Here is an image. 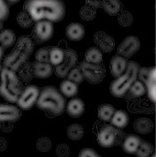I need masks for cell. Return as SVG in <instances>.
<instances>
[{
    "instance_id": "cell-47",
    "label": "cell",
    "mask_w": 156,
    "mask_h": 157,
    "mask_svg": "<svg viewBox=\"0 0 156 157\" xmlns=\"http://www.w3.org/2000/svg\"><path fill=\"white\" fill-rule=\"evenodd\" d=\"M149 157H155V155H151V156Z\"/></svg>"
},
{
    "instance_id": "cell-1",
    "label": "cell",
    "mask_w": 156,
    "mask_h": 157,
    "mask_svg": "<svg viewBox=\"0 0 156 157\" xmlns=\"http://www.w3.org/2000/svg\"><path fill=\"white\" fill-rule=\"evenodd\" d=\"M24 9L36 22L43 20L58 22L66 12L63 0H27Z\"/></svg>"
},
{
    "instance_id": "cell-12",
    "label": "cell",
    "mask_w": 156,
    "mask_h": 157,
    "mask_svg": "<svg viewBox=\"0 0 156 157\" xmlns=\"http://www.w3.org/2000/svg\"><path fill=\"white\" fill-rule=\"evenodd\" d=\"M21 118V113L17 106L8 104H0V123H14Z\"/></svg>"
},
{
    "instance_id": "cell-37",
    "label": "cell",
    "mask_w": 156,
    "mask_h": 157,
    "mask_svg": "<svg viewBox=\"0 0 156 157\" xmlns=\"http://www.w3.org/2000/svg\"><path fill=\"white\" fill-rule=\"evenodd\" d=\"M118 23L122 27H129L133 21V17L128 11H123L118 17Z\"/></svg>"
},
{
    "instance_id": "cell-23",
    "label": "cell",
    "mask_w": 156,
    "mask_h": 157,
    "mask_svg": "<svg viewBox=\"0 0 156 157\" xmlns=\"http://www.w3.org/2000/svg\"><path fill=\"white\" fill-rule=\"evenodd\" d=\"M16 42V34L10 29L3 30L0 32V46L3 49L11 47Z\"/></svg>"
},
{
    "instance_id": "cell-33",
    "label": "cell",
    "mask_w": 156,
    "mask_h": 157,
    "mask_svg": "<svg viewBox=\"0 0 156 157\" xmlns=\"http://www.w3.org/2000/svg\"><path fill=\"white\" fill-rule=\"evenodd\" d=\"M154 152V146L150 143L143 141L135 152L136 157H149Z\"/></svg>"
},
{
    "instance_id": "cell-39",
    "label": "cell",
    "mask_w": 156,
    "mask_h": 157,
    "mask_svg": "<svg viewBox=\"0 0 156 157\" xmlns=\"http://www.w3.org/2000/svg\"><path fill=\"white\" fill-rule=\"evenodd\" d=\"M10 10H9L8 4L5 0H0V21H5L9 17Z\"/></svg>"
},
{
    "instance_id": "cell-42",
    "label": "cell",
    "mask_w": 156,
    "mask_h": 157,
    "mask_svg": "<svg viewBox=\"0 0 156 157\" xmlns=\"http://www.w3.org/2000/svg\"><path fill=\"white\" fill-rule=\"evenodd\" d=\"M104 0H86L87 4L94 9L101 8Z\"/></svg>"
},
{
    "instance_id": "cell-25",
    "label": "cell",
    "mask_w": 156,
    "mask_h": 157,
    "mask_svg": "<svg viewBox=\"0 0 156 157\" xmlns=\"http://www.w3.org/2000/svg\"><path fill=\"white\" fill-rule=\"evenodd\" d=\"M85 61L93 64H101L102 52L98 47H90L85 53Z\"/></svg>"
},
{
    "instance_id": "cell-20",
    "label": "cell",
    "mask_w": 156,
    "mask_h": 157,
    "mask_svg": "<svg viewBox=\"0 0 156 157\" xmlns=\"http://www.w3.org/2000/svg\"><path fill=\"white\" fill-rule=\"evenodd\" d=\"M142 142V138L138 136L129 135L123 141L122 148L127 154H135Z\"/></svg>"
},
{
    "instance_id": "cell-24",
    "label": "cell",
    "mask_w": 156,
    "mask_h": 157,
    "mask_svg": "<svg viewBox=\"0 0 156 157\" xmlns=\"http://www.w3.org/2000/svg\"><path fill=\"white\" fill-rule=\"evenodd\" d=\"M102 8L106 14L110 16H115L122 10V4L119 0H104Z\"/></svg>"
},
{
    "instance_id": "cell-40",
    "label": "cell",
    "mask_w": 156,
    "mask_h": 157,
    "mask_svg": "<svg viewBox=\"0 0 156 157\" xmlns=\"http://www.w3.org/2000/svg\"><path fill=\"white\" fill-rule=\"evenodd\" d=\"M79 157H101L99 154L93 149L86 148L81 150L79 153Z\"/></svg>"
},
{
    "instance_id": "cell-14",
    "label": "cell",
    "mask_w": 156,
    "mask_h": 157,
    "mask_svg": "<svg viewBox=\"0 0 156 157\" xmlns=\"http://www.w3.org/2000/svg\"><path fill=\"white\" fill-rule=\"evenodd\" d=\"M32 71L33 76L39 79H47L51 77L53 73V69L51 64L37 61L32 63Z\"/></svg>"
},
{
    "instance_id": "cell-45",
    "label": "cell",
    "mask_w": 156,
    "mask_h": 157,
    "mask_svg": "<svg viewBox=\"0 0 156 157\" xmlns=\"http://www.w3.org/2000/svg\"><path fill=\"white\" fill-rule=\"evenodd\" d=\"M3 55H4V49H3V48H2V47L0 46V60L2 59Z\"/></svg>"
},
{
    "instance_id": "cell-41",
    "label": "cell",
    "mask_w": 156,
    "mask_h": 157,
    "mask_svg": "<svg viewBox=\"0 0 156 157\" xmlns=\"http://www.w3.org/2000/svg\"><path fill=\"white\" fill-rule=\"evenodd\" d=\"M70 153V149L66 144H60L56 149V154L59 157H67Z\"/></svg>"
},
{
    "instance_id": "cell-27",
    "label": "cell",
    "mask_w": 156,
    "mask_h": 157,
    "mask_svg": "<svg viewBox=\"0 0 156 157\" xmlns=\"http://www.w3.org/2000/svg\"><path fill=\"white\" fill-rule=\"evenodd\" d=\"M147 91V89L145 85L140 82L139 80H136L133 82L131 87L128 91V97L129 98H138L143 96L145 94Z\"/></svg>"
},
{
    "instance_id": "cell-46",
    "label": "cell",
    "mask_w": 156,
    "mask_h": 157,
    "mask_svg": "<svg viewBox=\"0 0 156 157\" xmlns=\"http://www.w3.org/2000/svg\"><path fill=\"white\" fill-rule=\"evenodd\" d=\"M2 29H3V21H0V31H1Z\"/></svg>"
},
{
    "instance_id": "cell-28",
    "label": "cell",
    "mask_w": 156,
    "mask_h": 157,
    "mask_svg": "<svg viewBox=\"0 0 156 157\" xmlns=\"http://www.w3.org/2000/svg\"><path fill=\"white\" fill-rule=\"evenodd\" d=\"M63 59V50L59 47H49V64L57 66Z\"/></svg>"
},
{
    "instance_id": "cell-18",
    "label": "cell",
    "mask_w": 156,
    "mask_h": 157,
    "mask_svg": "<svg viewBox=\"0 0 156 157\" xmlns=\"http://www.w3.org/2000/svg\"><path fill=\"white\" fill-rule=\"evenodd\" d=\"M85 35V29L83 26L78 22H73L66 28V36L70 40L78 41L82 40Z\"/></svg>"
},
{
    "instance_id": "cell-29",
    "label": "cell",
    "mask_w": 156,
    "mask_h": 157,
    "mask_svg": "<svg viewBox=\"0 0 156 157\" xmlns=\"http://www.w3.org/2000/svg\"><path fill=\"white\" fill-rule=\"evenodd\" d=\"M115 112L113 106L109 104H102L98 107V117L102 121L109 122Z\"/></svg>"
},
{
    "instance_id": "cell-36",
    "label": "cell",
    "mask_w": 156,
    "mask_h": 157,
    "mask_svg": "<svg viewBox=\"0 0 156 157\" xmlns=\"http://www.w3.org/2000/svg\"><path fill=\"white\" fill-rule=\"evenodd\" d=\"M35 59L37 62L49 64V47L40 48L38 51L36 52Z\"/></svg>"
},
{
    "instance_id": "cell-15",
    "label": "cell",
    "mask_w": 156,
    "mask_h": 157,
    "mask_svg": "<svg viewBox=\"0 0 156 157\" xmlns=\"http://www.w3.org/2000/svg\"><path fill=\"white\" fill-rule=\"evenodd\" d=\"M127 63L128 61L126 59H124L122 56L118 55V54L113 56L110 62L111 74L116 78L120 77L126 70Z\"/></svg>"
},
{
    "instance_id": "cell-48",
    "label": "cell",
    "mask_w": 156,
    "mask_h": 157,
    "mask_svg": "<svg viewBox=\"0 0 156 157\" xmlns=\"http://www.w3.org/2000/svg\"><path fill=\"white\" fill-rule=\"evenodd\" d=\"M1 70H2V67H1V64H0V72H1Z\"/></svg>"
},
{
    "instance_id": "cell-30",
    "label": "cell",
    "mask_w": 156,
    "mask_h": 157,
    "mask_svg": "<svg viewBox=\"0 0 156 157\" xmlns=\"http://www.w3.org/2000/svg\"><path fill=\"white\" fill-rule=\"evenodd\" d=\"M67 136L70 140H80L84 136V129L78 124H70L67 129Z\"/></svg>"
},
{
    "instance_id": "cell-31",
    "label": "cell",
    "mask_w": 156,
    "mask_h": 157,
    "mask_svg": "<svg viewBox=\"0 0 156 157\" xmlns=\"http://www.w3.org/2000/svg\"><path fill=\"white\" fill-rule=\"evenodd\" d=\"M17 21L18 23V25L20 26L21 28L23 29H28L34 24V20L32 19V17H30V15L29 13L24 10H21V12L18 13L17 17Z\"/></svg>"
},
{
    "instance_id": "cell-10",
    "label": "cell",
    "mask_w": 156,
    "mask_h": 157,
    "mask_svg": "<svg viewBox=\"0 0 156 157\" xmlns=\"http://www.w3.org/2000/svg\"><path fill=\"white\" fill-rule=\"evenodd\" d=\"M141 42L138 37L130 35L119 44L118 48V54L124 59H130L135 53L139 51Z\"/></svg>"
},
{
    "instance_id": "cell-38",
    "label": "cell",
    "mask_w": 156,
    "mask_h": 157,
    "mask_svg": "<svg viewBox=\"0 0 156 157\" xmlns=\"http://www.w3.org/2000/svg\"><path fill=\"white\" fill-rule=\"evenodd\" d=\"M37 149L41 151V152H47L48 150H50L51 147V143L49 138L47 137H41L37 141Z\"/></svg>"
},
{
    "instance_id": "cell-22",
    "label": "cell",
    "mask_w": 156,
    "mask_h": 157,
    "mask_svg": "<svg viewBox=\"0 0 156 157\" xmlns=\"http://www.w3.org/2000/svg\"><path fill=\"white\" fill-rule=\"evenodd\" d=\"M110 121H111L112 125H113L114 127L118 128V129H123V128L126 127L129 123V117L126 112L124 111H115Z\"/></svg>"
},
{
    "instance_id": "cell-32",
    "label": "cell",
    "mask_w": 156,
    "mask_h": 157,
    "mask_svg": "<svg viewBox=\"0 0 156 157\" xmlns=\"http://www.w3.org/2000/svg\"><path fill=\"white\" fill-rule=\"evenodd\" d=\"M19 78H21L25 82H30L33 79V71H32V64L28 60L25 64L21 67V69L18 71Z\"/></svg>"
},
{
    "instance_id": "cell-5",
    "label": "cell",
    "mask_w": 156,
    "mask_h": 157,
    "mask_svg": "<svg viewBox=\"0 0 156 157\" xmlns=\"http://www.w3.org/2000/svg\"><path fill=\"white\" fill-rule=\"evenodd\" d=\"M124 133L113 125H105L98 133V143L103 148H111L122 144Z\"/></svg>"
},
{
    "instance_id": "cell-4",
    "label": "cell",
    "mask_w": 156,
    "mask_h": 157,
    "mask_svg": "<svg viewBox=\"0 0 156 157\" xmlns=\"http://www.w3.org/2000/svg\"><path fill=\"white\" fill-rule=\"evenodd\" d=\"M140 65L135 62H128L125 71L111 83L110 90L115 97H124L128 93L133 82L137 79Z\"/></svg>"
},
{
    "instance_id": "cell-8",
    "label": "cell",
    "mask_w": 156,
    "mask_h": 157,
    "mask_svg": "<svg viewBox=\"0 0 156 157\" xmlns=\"http://www.w3.org/2000/svg\"><path fill=\"white\" fill-rule=\"evenodd\" d=\"M77 62V53L75 50H63V59L61 64L55 66L54 72L59 78H66L70 71L75 67Z\"/></svg>"
},
{
    "instance_id": "cell-3",
    "label": "cell",
    "mask_w": 156,
    "mask_h": 157,
    "mask_svg": "<svg viewBox=\"0 0 156 157\" xmlns=\"http://www.w3.org/2000/svg\"><path fill=\"white\" fill-rule=\"evenodd\" d=\"M0 95L6 101L17 103L22 91V84L17 73L3 67L0 72Z\"/></svg>"
},
{
    "instance_id": "cell-13",
    "label": "cell",
    "mask_w": 156,
    "mask_h": 157,
    "mask_svg": "<svg viewBox=\"0 0 156 157\" xmlns=\"http://www.w3.org/2000/svg\"><path fill=\"white\" fill-rule=\"evenodd\" d=\"M93 40L95 44L98 46V48L104 52H110L115 47L113 39L103 31L96 32L93 36Z\"/></svg>"
},
{
    "instance_id": "cell-11",
    "label": "cell",
    "mask_w": 156,
    "mask_h": 157,
    "mask_svg": "<svg viewBox=\"0 0 156 157\" xmlns=\"http://www.w3.org/2000/svg\"><path fill=\"white\" fill-rule=\"evenodd\" d=\"M29 60V57L21 52L14 48L8 55L4 58V67L7 68L14 72H18L21 67Z\"/></svg>"
},
{
    "instance_id": "cell-2",
    "label": "cell",
    "mask_w": 156,
    "mask_h": 157,
    "mask_svg": "<svg viewBox=\"0 0 156 157\" xmlns=\"http://www.w3.org/2000/svg\"><path fill=\"white\" fill-rule=\"evenodd\" d=\"M66 100L53 86H47L40 89L36 106L39 109L47 111L51 116L61 115L64 111Z\"/></svg>"
},
{
    "instance_id": "cell-44",
    "label": "cell",
    "mask_w": 156,
    "mask_h": 157,
    "mask_svg": "<svg viewBox=\"0 0 156 157\" xmlns=\"http://www.w3.org/2000/svg\"><path fill=\"white\" fill-rule=\"evenodd\" d=\"M5 1H6V3H8L10 4H15L18 3L20 0H5Z\"/></svg>"
},
{
    "instance_id": "cell-7",
    "label": "cell",
    "mask_w": 156,
    "mask_h": 157,
    "mask_svg": "<svg viewBox=\"0 0 156 157\" xmlns=\"http://www.w3.org/2000/svg\"><path fill=\"white\" fill-rule=\"evenodd\" d=\"M40 89L35 85L27 86L22 89L20 96L17 100V106L22 110H29L36 104Z\"/></svg>"
},
{
    "instance_id": "cell-21",
    "label": "cell",
    "mask_w": 156,
    "mask_h": 157,
    "mask_svg": "<svg viewBox=\"0 0 156 157\" xmlns=\"http://www.w3.org/2000/svg\"><path fill=\"white\" fill-rule=\"evenodd\" d=\"M154 129V123L150 119L140 118L136 119L134 123V130L139 134H148Z\"/></svg>"
},
{
    "instance_id": "cell-43",
    "label": "cell",
    "mask_w": 156,
    "mask_h": 157,
    "mask_svg": "<svg viewBox=\"0 0 156 157\" xmlns=\"http://www.w3.org/2000/svg\"><path fill=\"white\" fill-rule=\"evenodd\" d=\"M155 84L152 85V86H150L149 88H148V97L149 99L153 101L154 102L155 101Z\"/></svg>"
},
{
    "instance_id": "cell-34",
    "label": "cell",
    "mask_w": 156,
    "mask_h": 157,
    "mask_svg": "<svg viewBox=\"0 0 156 157\" xmlns=\"http://www.w3.org/2000/svg\"><path fill=\"white\" fill-rule=\"evenodd\" d=\"M80 16L82 17V19L84 20V21H92L96 17V9L86 4L81 9Z\"/></svg>"
},
{
    "instance_id": "cell-6",
    "label": "cell",
    "mask_w": 156,
    "mask_h": 157,
    "mask_svg": "<svg viewBox=\"0 0 156 157\" xmlns=\"http://www.w3.org/2000/svg\"><path fill=\"white\" fill-rule=\"evenodd\" d=\"M79 70L83 78L91 84H98L101 82L105 77V68L103 64H93L82 60L79 64Z\"/></svg>"
},
{
    "instance_id": "cell-17",
    "label": "cell",
    "mask_w": 156,
    "mask_h": 157,
    "mask_svg": "<svg viewBox=\"0 0 156 157\" xmlns=\"http://www.w3.org/2000/svg\"><path fill=\"white\" fill-rule=\"evenodd\" d=\"M66 110L68 114L72 118H79L84 113V102L79 98H73L68 102Z\"/></svg>"
},
{
    "instance_id": "cell-49",
    "label": "cell",
    "mask_w": 156,
    "mask_h": 157,
    "mask_svg": "<svg viewBox=\"0 0 156 157\" xmlns=\"http://www.w3.org/2000/svg\"><path fill=\"white\" fill-rule=\"evenodd\" d=\"M0 83H1V80H0Z\"/></svg>"
},
{
    "instance_id": "cell-35",
    "label": "cell",
    "mask_w": 156,
    "mask_h": 157,
    "mask_svg": "<svg viewBox=\"0 0 156 157\" xmlns=\"http://www.w3.org/2000/svg\"><path fill=\"white\" fill-rule=\"evenodd\" d=\"M67 79L69 81H71L72 82L76 83V85L81 84L84 80L83 76H82L79 68H75V67L71 69L70 71V72L68 73Z\"/></svg>"
},
{
    "instance_id": "cell-9",
    "label": "cell",
    "mask_w": 156,
    "mask_h": 157,
    "mask_svg": "<svg viewBox=\"0 0 156 157\" xmlns=\"http://www.w3.org/2000/svg\"><path fill=\"white\" fill-rule=\"evenodd\" d=\"M54 32V27L52 22L47 20L38 21L34 27L32 35L37 43L46 42L51 40Z\"/></svg>"
},
{
    "instance_id": "cell-19",
    "label": "cell",
    "mask_w": 156,
    "mask_h": 157,
    "mask_svg": "<svg viewBox=\"0 0 156 157\" xmlns=\"http://www.w3.org/2000/svg\"><path fill=\"white\" fill-rule=\"evenodd\" d=\"M15 48L21 52L22 53H24L28 57H29L34 52V44L29 36L22 35L21 37H19L17 40Z\"/></svg>"
},
{
    "instance_id": "cell-16",
    "label": "cell",
    "mask_w": 156,
    "mask_h": 157,
    "mask_svg": "<svg viewBox=\"0 0 156 157\" xmlns=\"http://www.w3.org/2000/svg\"><path fill=\"white\" fill-rule=\"evenodd\" d=\"M140 82H142L146 89L155 84V67H143L140 68L137 73Z\"/></svg>"
},
{
    "instance_id": "cell-26",
    "label": "cell",
    "mask_w": 156,
    "mask_h": 157,
    "mask_svg": "<svg viewBox=\"0 0 156 157\" xmlns=\"http://www.w3.org/2000/svg\"><path fill=\"white\" fill-rule=\"evenodd\" d=\"M60 93L66 97H73L78 93V87L76 83L68 79L63 80L60 83Z\"/></svg>"
}]
</instances>
